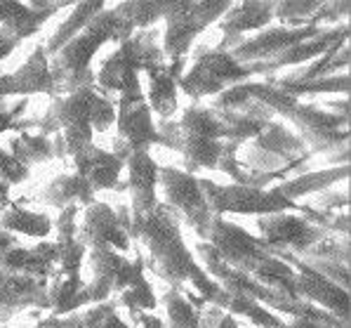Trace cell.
<instances>
[{
  "label": "cell",
  "instance_id": "cell-28",
  "mask_svg": "<svg viewBox=\"0 0 351 328\" xmlns=\"http://www.w3.org/2000/svg\"><path fill=\"white\" fill-rule=\"evenodd\" d=\"M43 26V21L26 8V3H0V29L12 34L14 38H29Z\"/></svg>",
  "mask_w": 351,
  "mask_h": 328
},
{
  "label": "cell",
  "instance_id": "cell-22",
  "mask_svg": "<svg viewBox=\"0 0 351 328\" xmlns=\"http://www.w3.org/2000/svg\"><path fill=\"white\" fill-rule=\"evenodd\" d=\"M149 76V93H147V104L149 109L158 111L163 116V121H170L172 114L177 111V78L175 73L170 71L167 62L163 67H156L147 71Z\"/></svg>",
  "mask_w": 351,
  "mask_h": 328
},
{
  "label": "cell",
  "instance_id": "cell-6",
  "mask_svg": "<svg viewBox=\"0 0 351 328\" xmlns=\"http://www.w3.org/2000/svg\"><path fill=\"white\" fill-rule=\"evenodd\" d=\"M245 78H250V71L236 62L231 52L201 50L193 55V67L177 80V88L184 90L191 99H201L224 93V88H234Z\"/></svg>",
  "mask_w": 351,
  "mask_h": 328
},
{
  "label": "cell",
  "instance_id": "cell-5",
  "mask_svg": "<svg viewBox=\"0 0 351 328\" xmlns=\"http://www.w3.org/2000/svg\"><path fill=\"white\" fill-rule=\"evenodd\" d=\"M210 213L222 218L224 213L236 215H274L297 208L293 201L283 198L276 189H257L243 185H217L210 180H198Z\"/></svg>",
  "mask_w": 351,
  "mask_h": 328
},
{
  "label": "cell",
  "instance_id": "cell-26",
  "mask_svg": "<svg viewBox=\"0 0 351 328\" xmlns=\"http://www.w3.org/2000/svg\"><path fill=\"white\" fill-rule=\"evenodd\" d=\"M83 279L80 272H57L50 277L47 283V309H52L55 314H66V312L75 309V298L83 290Z\"/></svg>",
  "mask_w": 351,
  "mask_h": 328
},
{
  "label": "cell",
  "instance_id": "cell-24",
  "mask_svg": "<svg viewBox=\"0 0 351 328\" xmlns=\"http://www.w3.org/2000/svg\"><path fill=\"white\" fill-rule=\"evenodd\" d=\"M104 8H106L104 3H78V5H73L71 14L66 17V21H62V24L57 26V31L52 34L50 43L45 45L47 57L57 55V52L62 50V47L66 45L71 38H75V36H78L80 31H83Z\"/></svg>",
  "mask_w": 351,
  "mask_h": 328
},
{
  "label": "cell",
  "instance_id": "cell-45",
  "mask_svg": "<svg viewBox=\"0 0 351 328\" xmlns=\"http://www.w3.org/2000/svg\"><path fill=\"white\" fill-rule=\"evenodd\" d=\"M12 314H17V312H12V309H5V307H0V321H8Z\"/></svg>",
  "mask_w": 351,
  "mask_h": 328
},
{
  "label": "cell",
  "instance_id": "cell-11",
  "mask_svg": "<svg viewBox=\"0 0 351 328\" xmlns=\"http://www.w3.org/2000/svg\"><path fill=\"white\" fill-rule=\"evenodd\" d=\"M318 34H321L318 26H302V29H285V26H278V29L262 31V34L252 36V38L241 40L239 45L231 50V57L239 64H243V67H247V64L264 62V59L278 55V52L288 50V47L316 38Z\"/></svg>",
  "mask_w": 351,
  "mask_h": 328
},
{
  "label": "cell",
  "instance_id": "cell-7",
  "mask_svg": "<svg viewBox=\"0 0 351 328\" xmlns=\"http://www.w3.org/2000/svg\"><path fill=\"white\" fill-rule=\"evenodd\" d=\"M231 3H163L167 29L163 36V52L170 59H186L189 45L208 24L229 10Z\"/></svg>",
  "mask_w": 351,
  "mask_h": 328
},
{
  "label": "cell",
  "instance_id": "cell-14",
  "mask_svg": "<svg viewBox=\"0 0 351 328\" xmlns=\"http://www.w3.org/2000/svg\"><path fill=\"white\" fill-rule=\"evenodd\" d=\"M78 241L85 248H111V250H128L130 236L121 227L116 213L106 203H90L85 213V222L78 232Z\"/></svg>",
  "mask_w": 351,
  "mask_h": 328
},
{
  "label": "cell",
  "instance_id": "cell-17",
  "mask_svg": "<svg viewBox=\"0 0 351 328\" xmlns=\"http://www.w3.org/2000/svg\"><path fill=\"white\" fill-rule=\"evenodd\" d=\"M75 175L85 177L88 185L93 187V191L97 189H111L121 182V170H123V161L118 156H113L111 152L95 147H85L83 152H78L71 159Z\"/></svg>",
  "mask_w": 351,
  "mask_h": 328
},
{
  "label": "cell",
  "instance_id": "cell-10",
  "mask_svg": "<svg viewBox=\"0 0 351 328\" xmlns=\"http://www.w3.org/2000/svg\"><path fill=\"white\" fill-rule=\"evenodd\" d=\"M259 234H262V244L267 248H283L304 253L306 248L323 239V229L309 222L306 218H297L290 213H274L262 215L257 220Z\"/></svg>",
  "mask_w": 351,
  "mask_h": 328
},
{
  "label": "cell",
  "instance_id": "cell-20",
  "mask_svg": "<svg viewBox=\"0 0 351 328\" xmlns=\"http://www.w3.org/2000/svg\"><path fill=\"white\" fill-rule=\"evenodd\" d=\"M0 270L17 277L34 279L38 283H47L55 274V265L40 257L34 248H19L17 244L12 248L0 253Z\"/></svg>",
  "mask_w": 351,
  "mask_h": 328
},
{
  "label": "cell",
  "instance_id": "cell-39",
  "mask_svg": "<svg viewBox=\"0 0 351 328\" xmlns=\"http://www.w3.org/2000/svg\"><path fill=\"white\" fill-rule=\"evenodd\" d=\"M26 104H29L26 99L17 102V104H8V99L0 102V135H3L5 130H12V126L19 121V116L24 114Z\"/></svg>",
  "mask_w": 351,
  "mask_h": 328
},
{
  "label": "cell",
  "instance_id": "cell-33",
  "mask_svg": "<svg viewBox=\"0 0 351 328\" xmlns=\"http://www.w3.org/2000/svg\"><path fill=\"white\" fill-rule=\"evenodd\" d=\"M118 295H121V303L132 312H144V309L156 307V295H154V290H151L149 281L144 279V272L139 274V277H134L132 283H128Z\"/></svg>",
  "mask_w": 351,
  "mask_h": 328
},
{
  "label": "cell",
  "instance_id": "cell-43",
  "mask_svg": "<svg viewBox=\"0 0 351 328\" xmlns=\"http://www.w3.org/2000/svg\"><path fill=\"white\" fill-rule=\"evenodd\" d=\"M12 246H14V234L3 232V229H0V253L12 248Z\"/></svg>",
  "mask_w": 351,
  "mask_h": 328
},
{
  "label": "cell",
  "instance_id": "cell-18",
  "mask_svg": "<svg viewBox=\"0 0 351 328\" xmlns=\"http://www.w3.org/2000/svg\"><path fill=\"white\" fill-rule=\"evenodd\" d=\"M47 283L0 270V307L19 312L24 307H47Z\"/></svg>",
  "mask_w": 351,
  "mask_h": 328
},
{
  "label": "cell",
  "instance_id": "cell-41",
  "mask_svg": "<svg viewBox=\"0 0 351 328\" xmlns=\"http://www.w3.org/2000/svg\"><path fill=\"white\" fill-rule=\"evenodd\" d=\"M14 90H12V78L8 76H0V102H5L8 97H12Z\"/></svg>",
  "mask_w": 351,
  "mask_h": 328
},
{
  "label": "cell",
  "instance_id": "cell-34",
  "mask_svg": "<svg viewBox=\"0 0 351 328\" xmlns=\"http://www.w3.org/2000/svg\"><path fill=\"white\" fill-rule=\"evenodd\" d=\"M304 255L311 257V260H328V262H339V265H349V241L347 239L339 241V236H335V239H326L323 236L311 248L304 250Z\"/></svg>",
  "mask_w": 351,
  "mask_h": 328
},
{
  "label": "cell",
  "instance_id": "cell-37",
  "mask_svg": "<svg viewBox=\"0 0 351 328\" xmlns=\"http://www.w3.org/2000/svg\"><path fill=\"white\" fill-rule=\"evenodd\" d=\"M26 177H29V168H26V165H21L10 152L0 149V182H5V185L12 187V185L24 182Z\"/></svg>",
  "mask_w": 351,
  "mask_h": 328
},
{
  "label": "cell",
  "instance_id": "cell-32",
  "mask_svg": "<svg viewBox=\"0 0 351 328\" xmlns=\"http://www.w3.org/2000/svg\"><path fill=\"white\" fill-rule=\"evenodd\" d=\"M113 10L123 19H128L134 31L137 29L147 31L154 21L163 17V3H118Z\"/></svg>",
  "mask_w": 351,
  "mask_h": 328
},
{
  "label": "cell",
  "instance_id": "cell-38",
  "mask_svg": "<svg viewBox=\"0 0 351 328\" xmlns=\"http://www.w3.org/2000/svg\"><path fill=\"white\" fill-rule=\"evenodd\" d=\"M349 203V191L347 189H326V194H321V196L316 198L314 203H311V208L318 213H328V211H337V208H347Z\"/></svg>",
  "mask_w": 351,
  "mask_h": 328
},
{
  "label": "cell",
  "instance_id": "cell-19",
  "mask_svg": "<svg viewBox=\"0 0 351 328\" xmlns=\"http://www.w3.org/2000/svg\"><path fill=\"white\" fill-rule=\"evenodd\" d=\"M12 78V90L14 95H38L45 93L52 95V76H50V57H47L45 47L38 45L29 55L24 64L14 73H10Z\"/></svg>",
  "mask_w": 351,
  "mask_h": 328
},
{
  "label": "cell",
  "instance_id": "cell-36",
  "mask_svg": "<svg viewBox=\"0 0 351 328\" xmlns=\"http://www.w3.org/2000/svg\"><path fill=\"white\" fill-rule=\"evenodd\" d=\"M116 121V104H113L111 97L101 95L97 90L93 111H90V123H93V132H106Z\"/></svg>",
  "mask_w": 351,
  "mask_h": 328
},
{
  "label": "cell",
  "instance_id": "cell-35",
  "mask_svg": "<svg viewBox=\"0 0 351 328\" xmlns=\"http://www.w3.org/2000/svg\"><path fill=\"white\" fill-rule=\"evenodd\" d=\"M80 321H83L85 328H130L125 321L116 314L113 305H109V303L95 305L93 309L85 312V314L80 316Z\"/></svg>",
  "mask_w": 351,
  "mask_h": 328
},
{
  "label": "cell",
  "instance_id": "cell-9",
  "mask_svg": "<svg viewBox=\"0 0 351 328\" xmlns=\"http://www.w3.org/2000/svg\"><path fill=\"white\" fill-rule=\"evenodd\" d=\"M116 123L118 142L116 152L111 154L118 156L123 163L132 152H147L151 144H158L156 123L142 90H130L116 97Z\"/></svg>",
  "mask_w": 351,
  "mask_h": 328
},
{
  "label": "cell",
  "instance_id": "cell-44",
  "mask_svg": "<svg viewBox=\"0 0 351 328\" xmlns=\"http://www.w3.org/2000/svg\"><path fill=\"white\" fill-rule=\"evenodd\" d=\"M139 324H142L144 328H163V324H160L156 316H147V314H139Z\"/></svg>",
  "mask_w": 351,
  "mask_h": 328
},
{
  "label": "cell",
  "instance_id": "cell-31",
  "mask_svg": "<svg viewBox=\"0 0 351 328\" xmlns=\"http://www.w3.org/2000/svg\"><path fill=\"white\" fill-rule=\"evenodd\" d=\"M321 3H274V17L283 21L285 29L314 26V14Z\"/></svg>",
  "mask_w": 351,
  "mask_h": 328
},
{
  "label": "cell",
  "instance_id": "cell-15",
  "mask_svg": "<svg viewBox=\"0 0 351 328\" xmlns=\"http://www.w3.org/2000/svg\"><path fill=\"white\" fill-rule=\"evenodd\" d=\"M274 19V3H234L222 14L219 29L224 34L219 50L231 52L241 40H245L247 31H259Z\"/></svg>",
  "mask_w": 351,
  "mask_h": 328
},
{
  "label": "cell",
  "instance_id": "cell-4",
  "mask_svg": "<svg viewBox=\"0 0 351 328\" xmlns=\"http://www.w3.org/2000/svg\"><path fill=\"white\" fill-rule=\"evenodd\" d=\"M158 187L163 189V203L175 220H184L201 239L208 236L215 215L210 213L198 177L177 168H158Z\"/></svg>",
  "mask_w": 351,
  "mask_h": 328
},
{
  "label": "cell",
  "instance_id": "cell-1",
  "mask_svg": "<svg viewBox=\"0 0 351 328\" xmlns=\"http://www.w3.org/2000/svg\"><path fill=\"white\" fill-rule=\"evenodd\" d=\"M116 218L128 236L142 241V246L149 253L151 272L170 281L172 288L180 290L193 307H203L205 300L217 303L222 288L208 277V272L198 267V262L193 260L191 250L182 239L180 222L160 206V201L154 211L144 215L121 208Z\"/></svg>",
  "mask_w": 351,
  "mask_h": 328
},
{
  "label": "cell",
  "instance_id": "cell-40",
  "mask_svg": "<svg viewBox=\"0 0 351 328\" xmlns=\"http://www.w3.org/2000/svg\"><path fill=\"white\" fill-rule=\"evenodd\" d=\"M17 45H19V40L14 38L12 34H8L5 29H0V59L10 57V52H12Z\"/></svg>",
  "mask_w": 351,
  "mask_h": 328
},
{
  "label": "cell",
  "instance_id": "cell-25",
  "mask_svg": "<svg viewBox=\"0 0 351 328\" xmlns=\"http://www.w3.org/2000/svg\"><path fill=\"white\" fill-rule=\"evenodd\" d=\"M347 175H349V168L347 165H342V168L318 170V173H304V175L295 177V180H288V182H283V185L274 187V189H276L283 198H288V201L295 203V198L306 196V194H311V191L330 189L335 182L344 180Z\"/></svg>",
  "mask_w": 351,
  "mask_h": 328
},
{
  "label": "cell",
  "instance_id": "cell-30",
  "mask_svg": "<svg viewBox=\"0 0 351 328\" xmlns=\"http://www.w3.org/2000/svg\"><path fill=\"white\" fill-rule=\"evenodd\" d=\"M165 309H167V328H198L201 314L180 290H167L165 293Z\"/></svg>",
  "mask_w": 351,
  "mask_h": 328
},
{
  "label": "cell",
  "instance_id": "cell-21",
  "mask_svg": "<svg viewBox=\"0 0 351 328\" xmlns=\"http://www.w3.org/2000/svg\"><path fill=\"white\" fill-rule=\"evenodd\" d=\"M93 187L88 185V180L80 175H62L57 180H52L43 191V201L50 208L64 211L69 206H90L93 203Z\"/></svg>",
  "mask_w": 351,
  "mask_h": 328
},
{
  "label": "cell",
  "instance_id": "cell-8",
  "mask_svg": "<svg viewBox=\"0 0 351 328\" xmlns=\"http://www.w3.org/2000/svg\"><path fill=\"white\" fill-rule=\"evenodd\" d=\"M205 244L213 246L217 257L231 270L252 277L257 270H262L271 255L267 253V246L255 236H250L245 229L226 222L224 218H213V224L205 236Z\"/></svg>",
  "mask_w": 351,
  "mask_h": 328
},
{
  "label": "cell",
  "instance_id": "cell-23",
  "mask_svg": "<svg viewBox=\"0 0 351 328\" xmlns=\"http://www.w3.org/2000/svg\"><path fill=\"white\" fill-rule=\"evenodd\" d=\"M0 229L10 234H24L31 239H45L52 232V220L43 213L26 211V208L10 203L3 213H0Z\"/></svg>",
  "mask_w": 351,
  "mask_h": 328
},
{
  "label": "cell",
  "instance_id": "cell-2",
  "mask_svg": "<svg viewBox=\"0 0 351 328\" xmlns=\"http://www.w3.org/2000/svg\"><path fill=\"white\" fill-rule=\"evenodd\" d=\"M134 29L128 19H123L113 8H104L97 17L71 38L57 55L50 57L52 95L64 97L80 88L95 85V73L90 69L93 57L101 50V45L116 40L118 45L132 38Z\"/></svg>",
  "mask_w": 351,
  "mask_h": 328
},
{
  "label": "cell",
  "instance_id": "cell-42",
  "mask_svg": "<svg viewBox=\"0 0 351 328\" xmlns=\"http://www.w3.org/2000/svg\"><path fill=\"white\" fill-rule=\"evenodd\" d=\"M8 206H10V185L0 182V213H3Z\"/></svg>",
  "mask_w": 351,
  "mask_h": 328
},
{
  "label": "cell",
  "instance_id": "cell-13",
  "mask_svg": "<svg viewBox=\"0 0 351 328\" xmlns=\"http://www.w3.org/2000/svg\"><path fill=\"white\" fill-rule=\"evenodd\" d=\"M95 88L101 95H123L130 90H142L139 85V59H137V47H134L132 38L121 43L118 50L101 64L99 73L95 78Z\"/></svg>",
  "mask_w": 351,
  "mask_h": 328
},
{
  "label": "cell",
  "instance_id": "cell-16",
  "mask_svg": "<svg viewBox=\"0 0 351 328\" xmlns=\"http://www.w3.org/2000/svg\"><path fill=\"white\" fill-rule=\"evenodd\" d=\"M128 187L132 194V213L144 215L158 206L156 187H158V165L149 152H132L125 159Z\"/></svg>",
  "mask_w": 351,
  "mask_h": 328
},
{
  "label": "cell",
  "instance_id": "cell-27",
  "mask_svg": "<svg viewBox=\"0 0 351 328\" xmlns=\"http://www.w3.org/2000/svg\"><path fill=\"white\" fill-rule=\"evenodd\" d=\"M217 307H224L229 309L231 314H243L245 319H252L255 324L264 326V328H280V319L271 314L264 305H259L257 300L247 298V295H241V293H229V290H222V295H219Z\"/></svg>",
  "mask_w": 351,
  "mask_h": 328
},
{
  "label": "cell",
  "instance_id": "cell-29",
  "mask_svg": "<svg viewBox=\"0 0 351 328\" xmlns=\"http://www.w3.org/2000/svg\"><path fill=\"white\" fill-rule=\"evenodd\" d=\"M10 149H12L10 154H12L21 165H26V168H29L31 163H40V161H47L55 156V149H52L50 139L43 135H31V132H19V135L10 142Z\"/></svg>",
  "mask_w": 351,
  "mask_h": 328
},
{
  "label": "cell",
  "instance_id": "cell-3",
  "mask_svg": "<svg viewBox=\"0 0 351 328\" xmlns=\"http://www.w3.org/2000/svg\"><path fill=\"white\" fill-rule=\"evenodd\" d=\"M177 152L184 154L186 173L217 168L222 154V135L213 109L191 106L177 123Z\"/></svg>",
  "mask_w": 351,
  "mask_h": 328
},
{
  "label": "cell",
  "instance_id": "cell-12",
  "mask_svg": "<svg viewBox=\"0 0 351 328\" xmlns=\"http://www.w3.org/2000/svg\"><path fill=\"white\" fill-rule=\"evenodd\" d=\"M290 262H295V293L297 298H306V303H318L323 309L332 312V316L342 324H347L349 316V295L344 288H339L337 283L328 281L326 277H321L311 267H306L302 260L290 257Z\"/></svg>",
  "mask_w": 351,
  "mask_h": 328
}]
</instances>
